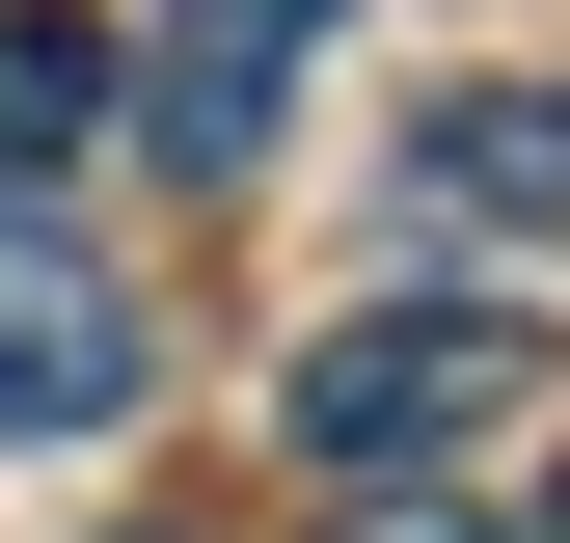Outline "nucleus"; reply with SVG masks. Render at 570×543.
<instances>
[{
    "label": "nucleus",
    "mask_w": 570,
    "mask_h": 543,
    "mask_svg": "<svg viewBox=\"0 0 570 543\" xmlns=\"http://www.w3.org/2000/svg\"><path fill=\"white\" fill-rule=\"evenodd\" d=\"M570 354L517 299H381V326H299V381H272V462L299 490H462L489 435H543Z\"/></svg>",
    "instance_id": "obj_1"
},
{
    "label": "nucleus",
    "mask_w": 570,
    "mask_h": 543,
    "mask_svg": "<svg viewBox=\"0 0 570 543\" xmlns=\"http://www.w3.org/2000/svg\"><path fill=\"white\" fill-rule=\"evenodd\" d=\"M136 381H164V299H136L55 190H0V435H109Z\"/></svg>",
    "instance_id": "obj_2"
},
{
    "label": "nucleus",
    "mask_w": 570,
    "mask_h": 543,
    "mask_svg": "<svg viewBox=\"0 0 570 543\" xmlns=\"http://www.w3.org/2000/svg\"><path fill=\"white\" fill-rule=\"evenodd\" d=\"M326 28L353 0H164V28H136V136H164V164H272V109H299Z\"/></svg>",
    "instance_id": "obj_3"
},
{
    "label": "nucleus",
    "mask_w": 570,
    "mask_h": 543,
    "mask_svg": "<svg viewBox=\"0 0 570 543\" xmlns=\"http://www.w3.org/2000/svg\"><path fill=\"white\" fill-rule=\"evenodd\" d=\"M407 218H570V82H462V109H407Z\"/></svg>",
    "instance_id": "obj_4"
},
{
    "label": "nucleus",
    "mask_w": 570,
    "mask_h": 543,
    "mask_svg": "<svg viewBox=\"0 0 570 543\" xmlns=\"http://www.w3.org/2000/svg\"><path fill=\"white\" fill-rule=\"evenodd\" d=\"M82 136H136V55L82 0H0V164H82Z\"/></svg>",
    "instance_id": "obj_5"
},
{
    "label": "nucleus",
    "mask_w": 570,
    "mask_h": 543,
    "mask_svg": "<svg viewBox=\"0 0 570 543\" xmlns=\"http://www.w3.org/2000/svg\"><path fill=\"white\" fill-rule=\"evenodd\" d=\"M353 543H489V516H435V490H353Z\"/></svg>",
    "instance_id": "obj_6"
},
{
    "label": "nucleus",
    "mask_w": 570,
    "mask_h": 543,
    "mask_svg": "<svg viewBox=\"0 0 570 543\" xmlns=\"http://www.w3.org/2000/svg\"><path fill=\"white\" fill-rule=\"evenodd\" d=\"M543 543H570V490H543Z\"/></svg>",
    "instance_id": "obj_7"
}]
</instances>
